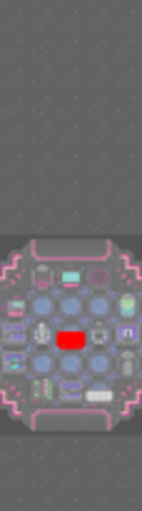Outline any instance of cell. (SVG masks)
I'll list each match as a JSON object with an SVG mask.
<instances>
[{
    "instance_id": "cell-10",
    "label": "cell",
    "mask_w": 142,
    "mask_h": 511,
    "mask_svg": "<svg viewBox=\"0 0 142 511\" xmlns=\"http://www.w3.org/2000/svg\"><path fill=\"white\" fill-rule=\"evenodd\" d=\"M117 374L127 382L140 377V354H137V349L117 352Z\"/></svg>"
},
{
    "instance_id": "cell-4",
    "label": "cell",
    "mask_w": 142,
    "mask_h": 511,
    "mask_svg": "<svg viewBox=\"0 0 142 511\" xmlns=\"http://www.w3.org/2000/svg\"><path fill=\"white\" fill-rule=\"evenodd\" d=\"M85 372L93 379H102L112 374V354L105 349H93L85 354Z\"/></svg>"
},
{
    "instance_id": "cell-13",
    "label": "cell",
    "mask_w": 142,
    "mask_h": 511,
    "mask_svg": "<svg viewBox=\"0 0 142 511\" xmlns=\"http://www.w3.org/2000/svg\"><path fill=\"white\" fill-rule=\"evenodd\" d=\"M30 284H32V289H35L37 295H47V292L53 289V284H55V272H53V267H50V264H45V262L35 264V267H32Z\"/></svg>"
},
{
    "instance_id": "cell-14",
    "label": "cell",
    "mask_w": 142,
    "mask_h": 511,
    "mask_svg": "<svg viewBox=\"0 0 142 511\" xmlns=\"http://www.w3.org/2000/svg\"><path fill=\"white\" fill-rule=\"evenodd\" d=\"M30 315V302L23 300V297H13V300H6L3 305V322H11V325H23L25 317Z\"/></svg>"
},
{
    "instance_id": "cell-12",
    "label": "cell",
    "mask_w": 142,
    "mask_h": 511,
    "mask_svg": "<svg viewBox=\"0 0 142 511\" xmlns=\"http://www.w3.org/2000/svg\"><path fill=\"white\" fill-rule=\"evenodd\" d=\"M83 282H85V272L80 267L65 264V267H60L58 272H55V284H58L60 289H65V292H78V289L83 287Z\"/></svg>"
},
{
    "instance_id": "cell-6",
    "label": "cell",
    "mask_w": 142,
    "mask_h": 511,
    "mask_svg": "<svg viewBox=\"0 0 142 511\" xmlns=\"http://www.w3.org/2000/svg\"><path fill=\"white\" fill-rule=\"evenodd\" d=\"M55 367H58V359L53 356V352L47 349H35L30 354V359H28V374H30L32 379L50 377V374L55 372Z\"/></svg>"
},
{
    "instance_id": "cell-1",
    "label": "cell",
    "mask_w": 142,
    "mask_h": 511,
    "mask_svg": "<svg viewBox=\"0 0 142 511\" xmlns=\"http://www.w3.org/2000/svg\"><path fill=\"white\" fill-rule=\"evenodd\" d=\"M30 402L35 407H58L60 387L50 377H37L30 382Z\"/></svg>"
},
{
    "instance_id": "cell-8",
    "label": "cell",
    "mask_w": 142,
    "mask_h": 511,
    "mask_svg": "<svg viewBox=\"0 0 142 511\" xmlns=\"http://www.w3.org/2000/svg\"><path fill=\"white\" fill-rule=\"evenodd\" d=\"M112 339L122 349H137L140 347V322H120L112 332Z\"/></svg>"
},
{
    "instance_id": "cell-15",
    "label": "cell",
    "mask_w": 142,
    "mask_h": 511,
    "mask_svg": "<svg viewBox=\"0 0 142 511\" xmlns=\"http://www.w3.org/2000/svg\"><path fill=\"white\" fill-rule=\"evenodd\" d=\"M85 339L95 347V349H105L112 342V327L107 322H90L88 332H85Z\"/></svg>"
},
{
    "instance_id": "cell-3",
    "label": "cell",
    "mask_w": 142,
    "mask_h": 511,
    "mask_svg": "<svg viewBox=\"0 0 142 511\" xmlns=\"http://www.w3.org/2000/svg\"><path fill=\"white\" fill-rule=\"evenodd\" d=\"M55 315H58L60 320H65V322L83 320V315H85L83 297H80L78 292H65V295H60L58 302H55Z\"/></svg>"
},
{
    "instance_id": "cell-19",
    "label": "cell",
    "mask_w": 142,
    "mask_h": 511,
    "mask_svg": "<svg viewBox=\"0 0 142 511\" xmlns=\"http://www.w3.org/2000/svg\"><path fill=\"white\" fill-rule=\"evenodd\" d=\"M85 279L93 284V289L107 287V284H110V269L107 267H90L88 274H85Z\"/></svg>"
},
{
    "instance_id": "cell-11",
    "label": "cell",
    "mask_w": 142,
    "mask_h": 511,
    "mask_svg": "<svg viewBox=\"0 0 142 511\" xmlns=\"http://www.w3.org/2000/svg\"><path fill=\"white\" fill-rule=\"evenodd\" d=\"M85 315L93 322H105L112 315V300L110 295H93L85 302Z\"/></svg>"
},
{
    "instance_id": "cell-16",
    "label": "cell",
    "mask_w": 142,
    "mask_h": 511,
    "mask_svg": "<svg viewBox=\"0 0 142 511\" xmlns=\"http://www.w3.org/2000/svg\"><path fill=\"white\" fill-rule=\"evenodd\" d=\"M28 359L30 354L25 352H3V374L6 377H20V374L28 372Z\"/></svg>"
},
{
    "instance_id": "cell-5",
    "label": "cell",
    "mask_w": 142,
    "mask_h": 511,
    "mask_svg": "<svg viewBox=\"0 0 142 511\" xmlns=\"http://www.w3.org/2000/svg\"><path fill=\"white\" fill-rule=\"evenodd\" d=\"M58 374L63 382H73V379H80L85 372V356L80 352H63L58 356Z\"/></svg>"
},
{
    "instance_id": "cell-20",
    "label": "cell",
    "mask_w": 142,
    "mask_h": 511,
    "mask_svg": "<svg viewBox=\"0 0 142 511\" xmlns=\"http://www.w3.org/2000/svg\"><path fill=\"white\" fill-rule=\"evenodd\" d=\"M58 404H65V407H80L83 404V392H65V389H60V402Z\"/></svg>"
},
{
    "instance_id": "cell-17",
    "label": "cell",
    "mask_w": 142,
    "mask_h": 511,
    "mask_svg": "<svg viewBox=\"0 0 142 511\" xmlns=\"http://www.w3.org/2000/svg\"><path fill=\"white\" fill-rule=\"evenodd\" d=\"M30 315L35 322H47L55 315V300L50 295H35L30 300Z\"/></svg>"
},
{
    "instance_id": "cell-9",
    "label": "cell",
    "mask_w": 142,
    "mask_h": 511,
    "mask_svg": "<svg viewBox=\"0 0 142 511\" xmlns=\"http://www.w3.org/2000/svg\"><path fill=\"white\" fill-rule=\"evenodd\" d=\"M115 315L120 322H137L140 320V297L135 292H122L115 302Z\"/></svg>"
},
{
    "instance_id": "cell-7",
    "label": "cell",
    "mask_w": 142,
    "mask_h": 511,
    "mask_svg": "<svg viewBox=\"0 0 142 511\" xmlns=\"http://www.w3.org/2000/svg\"><path fill=\"white\" fill-rule=\"evenodd\" d=\"M28 342H30V332H25V327L3 322V352H23Z\"/></svg>"
},
{
    "instance_id": "cell-2",
    "label": "cell",
    "mask_w": 142,
    "mask_h": 511,
    "mask_svg": "<svg viewBox=\"0 0 142 511\" xmlns=\"http://www.w3.org/2000/svg\"><path fill=\"white\" fill-rule=\"evenodd\" d=\"M115 399L117 392L102 379H93L83 387V404L88 407H107V404H115Z\"/></svg>"
},
{
    "instance_id": "cell-18",
    "label": "cell",
    "mask_w": 142,
    "mask_h": 511,
    "mask_svg": "<svg viewBox=\"0 0 142 511\" xmlns=\"http://www.w3.org/2000/svg\"><path fill=\"white\" fill-rule=\"evenodd\" d=\"M55 339V330L50 322H35V325L30 327V342L35 347H40V349H45L47 344H53Z\"/></svg>"
}]
</instances>
